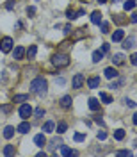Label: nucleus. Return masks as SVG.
I'll return each instance as SVG.
<instances>
[{
	"label": "nucleus",
	"mask_w": 137,
	"mask_h": 157,
	"mask_svg": "<svg viewBox=\"0 0 137 157\" xmlns=\"http://www.w3.org/2000/svg\"><path fill=\"white\" fill-rule=\"evenodd\" d=\"M30 91L36 93L39 97H45L46 91H48V84H46V78L43 77H36L32 82H30Z\"/></svg>",
	"instance_id": "nucleus-1"
},
{
	"label": "nucleus",
	"mask_w": 137,
	"mask_h": 157,
	"mask_svg": "<svg viewBox=\"0 0 137 157\" xmlns=\"http://www.w3.org/2000/svg\"><path fill=\"white\" fill-rule=\"evenodd\" d=\"M52 63H54V66H57V68H66L69 64V57L66 54H54V56H52Z\"/></svg>",
	"instance_id": "nucleus-2"
},
{
	"label": "nucleus",
	"mask_w": 137,
	"mask_h": 157,
	"mask_svg": "<svg viewBox=\"0 0 137 157\" xmlns=\"http://www.w3.org/2000/svg\"><path fill=\"white\" fill-rule=\"evenodd\" d=\"M13 38H9V36H6V38L0 39V50L4 52V54H7V52H11L13 50Z\"/></svg>",
	"instance_id": "nucleus-3"
},
{
	"label": "nucleus",
	"mask_w": 137,
	"mask_h": 157,
	"mask_svg": "<svg viewBox=\"0 0 137 157\" xmlns=\"http://www.w3.org/2000/svg\"><path fill=\"white\" fill-rule=\"evenodd\" d=\"M84 82H86V77L82 75V73H75V77H73V80H71V84H73V88L78 89L84 86Z\"/></svg>",
	"instance_id": "nucleus-4"
},
{
	"label": "nucleus",
	"mask_w": 137,
	"mask_h": 157,
	"mask_svg": "<svg viewBox=\"0 0 137 157\" xmlns=\"http://www.w3.org/2000/svg\"><path fill=\"white\" fill-rule=\"evenodd\" d=\"M20 116L23 118V120H29V116H32V107H30L29 104H23L21 107H20Z\"/></svg>",
	"instance_id": "nucleus-5"
},
{
	"label": "nucleus",
	"mask_w": 137,
	"mask_h": 157,
	"mask_svg": "<svg viewBox=\"0 0 137 157\" xmlns=\"http://www.w3.org/2000/svg\"><path fill=\"white\" fill-rule=\"evenodd\" d=\"M34 143H36L39 148H43L46 145V137L43 136V134H36V136H34Z\"/></svg>",
	"instance_id": "nucleus-6"
},
{
	"label": "nucleus",
	"mask_w": 137,
	"mask_h": 157,
	"mask_svg": "<svg viewBox=\"0 0 137 157\" xmlns=\"http://www.w3.org/2000/svg\"><path fill=\"white\" fill-rule=\"evenodd\" d=\"M71 102H73V100H71V97H69V95H64V97L61 98V107L69 109V107H71Z\"/></svg>",
	"instance_id": "nucleus-7"
},
{
	"label": "nucleus",
	"mask_w": 137,
	"mask_h": 157,
	"mask_svg": "<svg viewBox=\"0 0 137 157\" xmlns=\"http://www.w3.org/2000/svg\"><path fill=\"white\" fill-rule=\"evenodd\" d=\"M13 56H14L16 61H20V59L25 56V48H23V47H16V48L13 50Z\"/></svg>",
	"instance_id": "nucleus-8"
},
{
	"label": "nucleus",
	"mask_w": 137,
	"mask_h": 157,
	"mask_svg": "<svg viewBox=\"0 0 137 157\" xmlns=\"http://www.w3.org/2000/svg\"><path fill=\"white\" fill-rule=\"evenodd\" d=\"M87 86L91 89H96L100 86V77H89L87 78Z\"/></svg>",
	"instance_id": "nucleus-9"
},
{
	"label": "nucleus",
	"mask_w": 137,
	"mask_h": 157,
	"mask_svg": "<svg viewBox=\"0 0 137 157\" xmlns=\"http://www.w3.org/2000/svg\"><path fill=\"white\" fill-rule=\"evenodd\" d=\"M91 21H93L94 25H100V23H102V13H100V11H93V14H91Z\"/></svg>",
	"instance_id": "nucleus-10"
},
{
	"label": "nucleus",
	"mask_w": 137,
	"mask_h": 157,
	"mask_svg": "<svg viewBox=\"0 0 137 157\" xmlns=\"http://www.w3.org/2000/svg\"><path fill=\"white\" fill-rule=\"evenodd\" d=\"M16 130H18V132H21V134H27V132L30 130V123H29V121H21Z\"/></svg>",
	"instance_id": "nucleus-11"
},
{
	"label": "nucleus",
	"mask_w": 137,
	"mask_h": 157,
	"mask_svg": "<svg viewBox=\"0 0 137 157\" xmlns=\"http://www.w3.org/2000/svg\"><path fill=\"white\" fill-rule=\"evenodd\" d=\"M103 73H105V77H107V78H117V75H119L116 68H105Z\"/></svg>",
	"instance_id": "nucleus-12"
},
{
	"label": "nucleus",
	"mask_w": 137,
	"mask_h": 157,
	"mask_svg": "<svg viewBox=\"0 0 137 157\" xmlns=\"http://www.w3.org/2000/svg\"><path fill=\"white\" fill-rule=\"evenodd\" d=\"M112 63H114L116 66H121V64L125 63V56H123V54H114V57H112Z\"/></svg>",
	"instance_id": "nucleus-13"
},
{
	"label": "nucleus",
	"mask_w": 137,
	"mask_h": 157,
	"mask_svg": "<svg viewBox=\"0 0 137 157\" xmlns=\"http://www.w3.org/2000/svg\"><path fill=\"white\" fill-rule=\"evenodd\" d=\"M25 54H27V57L29 59H34L36 57V54H38V47H36V45H30L29 50H25Z\"/></svg>",
	"instance_id": "nucleus-14"
},
{
	"label": "nucleus",
	"mask_w": 137,
	"mask_h": 157,
	"mask_svg": "<svg viewBox=\"0 0 137 157\" xmlns=\"http://www.w3.org/2000/svg\"><path fill=\"white\" fill-rule=\"evenodd\" d=\"M13 136H14V127L7 125V127L4 128V137H6V139H11Z\"/></svg>",
	"instance_id": "nucleus-15"
},
{
	"label": "nucleus",
	"mask_w": 137,
	"mask_h": 157,
	"mask_svg": "<svg viewBox=\"0 0 137 157\" xmlns=\"http://www.w3.org/2000/svg\"><path fill=\"white\" fill-rule=\"evenodd\" d=\"M89 109H91V111H98V109H100L98 98H89Z\"/></svg>",
	"instance_id": "nucleus-16"
},
{
	"label": "nucleus",
	"mask_w": 137,
	"mask_h": 157,
	"mask_svg": "<svg viewBox=\"0 0 137 157\" xmlns=\"http://www.w3.org/2000/svg\"><path fill=\"white\" fill-rule=\"evenodd\" d=\"M123 38H125V32L121 29H117L114 34H112V41H123Z\"/></svg>",
	"instance_id": "nucleus-17"
},
{
	"label": "nucleus",
	"mask_w": 137,
	"mask_h": 157,
	"mask_svg": "<svg viewBox=\"0 0 137 157\" xmlns=\"http://www.w3.org/2000/svg\"><path fill=\"white\" fill-rule=\"evenodd\" d=\"M54 130H55V123H54V121H46V123H45V125H43V132H54Z\"/></svg>",
	"instance_id": "nucleus-18"
},
{
	"label": "nucleus",
	"mask_w": 137,
	"mask_h": 157,
	"mask_svg": "<svg viewBox=\"0 0 137 157\" xmlns=\"http://www.w3.org/2000/svg\"><path fill=\"white\" fill-rule=\"evenodd\" d=\"M103 59V52L102 50H94L93 52V63H100Z\"/></svg>",
	"instance_id": "nucleus-19"
},
{
	"label": "nucleus",
	"mask_w": 137,
	"mask_h": 157,
	"mask_svg": "<svg viewBox=\"0 0 137 157\" xmlns=\"http://www.w3.org/2000/svg\"><path fill=\"white\" fill-rule=\"evenodd\" d=\"M61 154H62V155H77V152H75V150H71V148L64 147V145L61 147Z\"/></svg>",
	"instance_id": "nucleus-20"
},
{
	"label": "nucleus",
	"mask_w": 137,
	"mask_h": 157,
	"mask_svg": "<svg viewBox=\"0 0 137 157\" xmlns=\"http://www.w3.org/2000/svg\"><path fill=\"white\" fill-rule=\"evenodd\" d=\"M114 139H117V141L125 139V130H123V128H116V130H114Z\"/></svg>",
	"instance_id": "nucleus-21"
},
{
	"label": "nucleus",
	"mask_w": 137,
	"mask_h": 157,
	"mask_svg": "<svg viewBox=\"0 0 137 157\" xmlns=\"http://www.w3.org/2000/svg\"><path fill=\"white\" fill-rule=\"evenodd\" d=\"M132 47H134V38H132V36H130V38H123V48H132Z\"/></svg>",
	"instance_id": "nucleus-22"
},
{
	"label": "nucleus",
	"mask_w": 137,
	"mask_h": 157,
	"mask_svg": "<svg viewBox=\"0 0 137 157\" xmlns=\"http://www.w3.org/2000/svg\"><path fill=\"white\" fill-rule=\"evenodd\" d=\"M66 130H68V123H66V121H61L57 125V134H64Z\"/></svg>",
	"instance_id": "nucleus-23"
},
{
	"label": "nucleus",
	"mask_w": 137,
	"mask_h": 157,
	"mask_svg": "<svg viewBox=\"0 0 137 157\" xmlns=\"http://www.w3.org/2000/svg\"><path fill=\"white\" fill-rule=\"evenodd\" d=\"M4 155H14V147H13V145H6V147H4Z\"/></svg>",
	"instance_id": "nucleus-24"
},
{
	"label": "nucleus",
	"mask_w": 137,
	"mask_h": 157,
	"mask_svg": "<svg viewBox=\"0 0 137 157\" xmlns=\"http://www.w3.org/2000/svg\"><path fill=\"white\" fill-rule=\"evenodd\" d=\"M123 7H125V11H132L135 7V0H127V2L123 4Z\"/></svg>",
	"instance_id": "nucleus-25"
},
{
	"label": "nucleus",
	"mask_w": 137,
	"mask_h": 157,
	"mask_svg": "<svg viewBox=\"0 0 137 157\" xmlns=\"http://www.w3.org/2000/svg\"><path fill=\"white\" fill-rule=\"evenodd\" d=\"M29 100V95H14L13 102H27Z\"/></svg>",
	"instance_id": "nucleus-26"
},
{
	"label": "nucleus",
	"mask_w": 137,
	"mask_h": 157,
	"mask_svg": "<svg viewBox=\"0 0 137 157\" xmlns=\"http://www.w3.org/2000/svg\"><path fill=\"white\" fill-rule=\"evenodd\" d=\"M32 114H34L36 118H43V116H45V109H43V107H38L36 111H32Z\"/></svg>",
	"instance_id": "nucleus-27"
},
{
	"label": "nucleus",
	"mask_w": 137,
	"mask_h": 157,
	"mask_svg": "<svg viewBox=\"0 0 137 157\" xmlns=\"http://www.w3.org/2000/svg\"><path fill=\"white\" fill-rule=\"evenodd\" d=\"M100 98H102L105 104H110V102H112V97H110L109 93H100Z\"/></svg>",
	"instance_id": "nucleus-28"
},
{
	"label": "nucleus",
	"mask_w": 137,
	"mask_h": 157,
	"mask_svg": "<svg viewBox=\"0 0 137 157\" xmlns=\"http://www.w3.org/2000/svg\"><path fill=\"white\" fill-rule=\"evenodd\" d=\"M121 84H125V78H117V80H114V82L110 84V88H112V89H116V88H119Z\"/></svg>",
	"instance_id": "nucleus-29"
},
{
	"label": "nucleus",
	"mask_w": 137,
	"mask_h": 157,
	"mask_svg": "<svg viewBox=\"0 0 137 157\" xmlns=\"http://www.w3.org/2000/svg\"><path fill=\"white\" fill-rule=\"evenodd\" d=\"M116 155H121V157H130V155H132V152H130V150H119V152H117Z\"/></svg>",
	"instance_id": "nucleus-30"
},
{
	"label": "nucleus",
	"mask_w": 137,
	"mask_h": 157,
	"mask_svg": "<svg viewBox=\"0 0 137 157\" xmlns=\"http://www.w3.org/2000/svg\"><path fill=\"white\" fill-rule=\"evenodd\" d=\"M66 16H68L69 20H75V18H77V13H75L73 9H68V11H66Z\"/></svg>",
	"instance_id": "nucleus-31"
},
{
	"label": "nucleus",
	"mask_w": 137,
	"mask_h": 157,
	"mask_svg": "<svg viewBox=\"0 0 137 157\" xmlns=\"http://www.w3.org/2000/svg\"><path fill=\"white\" fill-rule=\"evenodd\" d=\"M73 139H75L77 143H80V141H84V139H86V136H84V134H80V132H77V134L73 136Z\"/></svg>",
	"instance_id": "nucleus-32"
},
{
	"label": "nucleus",
	"mask_w": 137,
	"mask_h": 157,
	"mask_svg": "<svg viewBox=\"0 0 137 157\" xmlns=\"http://www.w3.org/2000/svg\"><path fill=\"white\" fill-rule=\"evenodd\" d=\"M52 147H54V148L62 147V141H61V139H57V137H55V139H52Z\"/></svg>",
	"instance_id": "nucleus-33"
},
{
	"label": "nucleus",
	"mask_w": 137,
	"mask_h": 157,
	"mask_svg": "<svg viewBox=\"0 0 137 157\" xmlns=\"http://www.w3.org/2000/svg\"><path fill=\"white\" fill-rule=\"evenodd\" d=\"M98 139H100V141L107 139V132H105V130H100V132H98Z\"/></svg>",
	"instance_id": "nucleus-34"
},
{
	"label": "nucleus",
	"mask_w": 137,
	"mask_h": 157,
	"mask_svg": "<svg viewBox=\"0 0 137 157\" xmlns=\"http://www.w3.org/2000/svg\"><path fill=\"white\" fill-rule=\"evenodd\" d=\"M6 9H9V11L14 9V0H7V4H6Z\"/></svg>",
	"instance_id": "nucleus-35"
},
{
	"label": "nucleus",
	"mask_w": 137,
	"mask_h": 157,
	"mask_svg": "<svg viewBox=\"0 0 137 157\" xmlns=\"http://www.w3.org/2000/svg\"><path fill=\"white\" fill-rule=\"evenodd\" d=\"M102 32H103V34H107L109 32V23L107 21H102Z\"/></svg>",
	"instance_id": "nucleus-36"
},
{
	"label": "nucleus",
	"mask_w": 137,
	"mask_h": 157,
	"mask_svg": "<svg viewBox=\"0 0 137 157\" xmlns=\"http://www.w3.org/2000/svg\"><path fill=\"white\" fill-rule=\"evenodd\" d=\"M125 104H127L128 107H135V105H137L135 102H134V100H130V98H125Z\"/></svg>",
	"instance_id": "nucleus-37"
},
{
	"label": "nucleus",
	"mask_w": 137,
	"mask_h": 157,
	"mask_svg": "<svg viewBox=\"0 0 137 157\" xmlns=\"http://www.w3.org/2000/svg\"><path fill=\"white\" fill-rule=\"evenodd\" d=\"M130 63H132L134 66H137V54H132V57H130Z\"/></svg>",
	"instance_id": "nucleus-38"
},
{
	"label": "nucleus",
	"mask_w": 137,
	"mask_h": 157,
	"mask_svg": "<svg viewBox=\"0 0 137 157\" xmlns=\"http://www.w3.org/2000/svg\"><path fill=\"white\" fill-rule=\"evenodd\" d=\"M27 14L34 16V14H36V7H27Z\"/></svg>",
	"instance_id": "nucleus-39"
},
{
	"label": "nucleus",
	"mask_w": 137,
	"mask_h": 157,
	"mask_svg": "<svg viewBox=\"0 0 137 157\" xmlns=\"http://www.w3.org/2000/svg\"><path fill=\"white\" fill-rule=\"evenodd\" d=\"M109 50H110V47H109L107 43H103V45H102V52H103V54H107Z\"/></svg>",
	"instance_id": "nucleus-40"
},
{
	"label": "nucleus",
	"mask_w": 137,
	"mask_h": 157,
	"mask_svg": "<svg viewBox=\"0 0 137 157\" xmlns=\"http://www.w3.org/2000/svg\"><path fill=\"white\" fill-rule=\"evenodd\" d=\"M94 121H96L98 125H102V127H103V120H102V116H94Z\"/></svg>",
	"instance_id": "nucleus-41"
},
{
	"label": "nucleus",
	"mask_w": 137,
	"mask_h": 157,
	"mask_svg": "<svg viewBox=\"0 0 137 157\" xmlns=\"http://www.w3.org/2000/svg\"><path fill=\"white\" fill-rule=\"evenodd\" d=\"M130 21H132V23H137V13H132V16H130Z\"/></svg>",
	"instance_id": "nucleus-42"
},
{
	"label": "nucleus",
	"mask_w": 137,
	"mask_h": 157,
	"mask_svg": "<svg viewBox=\"0 0 137 157\" xmlns=\"http://www.w3.org/2000/svg\"><path fill=\"white\" fill-rule=\"evenodd\" d=\"M71 25H64V32H66V34H69V32H71Z\"/></svg>",
	"instance_id": "nucleus-43"
},
{
	"label": "nucleus",
	"mask_w": 137,
	"mask_h": 157,
	"mask_svg": "<svg viewBox=\"0 0 137 157\" xmlns=\"http://www.w3.org/2000/svg\"><path fill=\"white\" fill-rule=\"evenodd\" d=\"M9 105H2V107H0V111H4V113H9Z\"/></svg>",
	"instance_id": "nucleus-44"
},
{
	"label": "nucleus",
	"mask_w": 137,
	"mask_h": 157,
	"mask_svg": "<svg viewBox=\"0 0 137 157\" xmlns=\"http://www.w3.org/2000/svg\"><path fill=\"white\" fill-rule=\"evenodd\" d=\"M78 16H84V9H78L77 11V18H78Z\"/></svg>",
	"instance_id": "nucleus-45"
},
{
	"label": "nucleus",
	"mask_w": 137,
	"mask_h": 157,
	"mask_svg": "<svg viewBox=\"0 0 137 157\" xmlns=\"http://www.w3.org/2000/svg\"><path fill=\"white\" fill-rule=\"evenodd\" d=\"M132 121H134V125H137V113L134 114V118H132Z\"/></svg>",
	"instance_id": "nucleus-46"
},
{
	"label": "nucleus",
	"mask_w": 137,
	"mask_h": 157,
	"mask_svg": "<svg viewBox=\"0 0 137 157\" xmlns=\"http://www.w3.org/2000/svg\"><path fill=\"white\" fill-rule=\"evenodd\" d=\"M98 2H100V4H107V0H98Z\"/></svg>",
	"instance_id": "nucleus-47"
},
{
	"label": "nucleus",
	"mask_w": 137,
	"mask_h": 157,
	"mask_svg": "<svg viewBox=\"0 0 137 157\" xmlns=\"http://www.w3.org/2000/svg\"><path fill=\"white\" fill-rule=\"evenodd\" d=\"M112 2H121V0H112Z\"/></svg>",
	"instance_id": "nucleus-48"
}]
</instances>
